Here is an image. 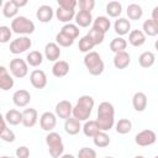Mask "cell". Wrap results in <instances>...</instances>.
I'll return each mask as SVG.
<instances>
[{"instance_id": "6da1fadb", "label": "cell", "mask_w": 158, "mask_h": 158, "mask_svg": "<svg viewBox=\"0 0 158 158\" xmlns=\"http://www.w3.org/2000/svg\"><path fill=\"white\" fill-rule=\"evenodd\" d=\"M99 125L100 131H109L115 125V109L109 101H102L98 107V117L95 120Z\"/></svg>"}, {"instance_id": "7a4b0ae2", "label": "cell", "mask_w": 158, "mask_h": 158, "mask_svg": "<svg viewBox=\"0 0 158 158\" xmlns=\"http://www.w3.org/2000/svg\"><path fill=\"white\" fill-rule=\"evenodd\" d=\"M94 104L95 101L90 95H81L78 99L77 104L73 106L72 116L78 121H88V118L93 112Z\"/></svg>"}, {"instance_id": "3957f363", "label": "cell", "mask_w": 158, "mask_h": 158, "mask_svg": "<svg viewBox=\"0 0 158 158\" xmlns=\"http://www.w3.org/2000/svg\"><path fill=\"white\" fill-rule=\"evenodd\" d=\"M84 65L88 69V72L94 77L100 75L104 72V68H105L104 62L101 59V56L95 51L85 53V56H84Z\"/></svg>"}, {"instance_id": "277c9868", "label": "cell", "mask_w": 158, "mask_h": 158, "mask_svg": "<svg viewBox=\"0 0 158 158\" xmlns=\"http://www.w3.org/2000/svg\"><path fill=\"white\" fill-rule=\"evenodd\" d=\"M46 144L48 147V152L52 158H59L64 153V144L62 141V136L54 131L47 133Z\"/></svg>"}, {"instance_id": "5b68a950", "label": "cell", "mask_w": 158, "mask_h": 158, "mask_svg": "<svg viewBox=\"0 0 158 158\" xmlns=\"http://www.w3.org/2000/svg\"><path fill=\"white\" fill-rule=\"evenodd\" d=\"M11 31L17 33V35H31L35 32V23L33 21H31L30 19H27L26 16H16L15 19H12L11 21Z\"/></svg>"}, {"instance_id": "8992f818", "label": "cell", "mask_w": 158, "mask_h": 158, "mask_svg": "<svg viewBox=\"0 0 158 158\" xmlns=\"http://www.w3.org/2000/svg\"><path fill=\"white\" fill-rule=\"evenodd\" d=\"M32 46V41L30 40V37L27 36H20L15 40H12L10 42V52L12 54H21L23 52H26L27 49H30Z\"/></svg>"}, {"instance_id": "52a82bcc", "label": "cell", "mask_w": 158, "mask_h": 158, "mask_svg": "<svg viewBox=\"0 0 158 158\" xmlns=\"http://www.w3.org/2000/svg\"><path fill=\"white\" fill-rule=\"evenodd\" d=\"M10 73L15 78H25L28 74V64L22 58H14L10 62Z\"/></svg>"}, {"instance_id": "ba28073f", "label": "cell", "mask_w": 158, "mask_h": 158, "mask_svg": "<svg viewBox=\"0 0 158 158\" xmlns=\"http://www.w3.org/2000/svg\"><path fill=\"white\" fill-rule=\"evenodd\" d=\"M157 141V135L153 130H142L135 136V143L139 147H147L154 144Z\"/></svg>"}, {"instance_id": "9c48e42d", "label": "cell", "mask_w": 158, "mask_h": 158, "mask_svg": "<svg viewBox=\"0 0 158 158\" xmlns=\"http://www.w3.org/2000/svg\"><path fill=\"white\" fill-rule=\"evenodd\" d=\"M57 125V116L51 111H46L40 117V126L43 131L52 132Z\"/></svg>"}, {"instance_id": "30bf717a", "label": "cell", "mask_w": 158, "mask_h": 158, "mask_svg": "<svg viewBox=\"0 0 158 158\" xmlns=\"http://www.w3.org/2000/svg\"><path fill=\"white\" fill-rule=\"evenodd\" d=\"M72 111H73V105L68 100H60L59 102H57L56 109H54L56 116L63 120L69 118L72 116Z\"/></svg>"}, {"instance_id": "8fae6325", "label": "cell", "mask_w": 158, "mask_h": 158, "mask_svg": "<svg viewBox=\"0 0 158 158\" xmlns=\"http://www.w3.org/2000/svg\"><path fill=\"white\" fill-rule=\"evenodd\" d=\"M30 81L33 88L36 89H43L47 85V75L41 69H35L30 74Z\"/></svg>"}, {"instance_id": "7c38bea8", "label": "cell", "mask_w": 158, "mask_h": 158, "mask_svg": "<svg viewBox=\"0 0 158 158\" xmlns=\"http://www.w3.org/2000/svg\"><path fill=\"white\" fill-rule=\"evenodd\" d=\"M30 101H31V94L25 89L16 90L12 94V102L17 107H26L30 104Z\"/></svg>"}, {"instance_id": "4fadbf2b", "label": "cell", "mask_w": 158, "mask_h": 158, "mask_svg": "<svg viewBox=\"0 0 158 158\" xmlns=\"http://www.w3.org/2000/svg\"><path fill=\"white\" fill-rule=\"evenodd\" d=\"M22 125L27 128L30 127H33L36 123H37V120H38V114H37V110L33 109V107H28V109H25L22 112Z\"/></svg>"}, {"instance_id": "5bb4252c", "label": "cell", "mask_w": 158, "mask_h": 158, "mask_svg": "<svg viewBox=\"0 0 158 158\" xmlns=\"http://www.w3.org/2000/svg\"><path fill=\"white\" fill-rule=\"evenodd\" d=\"M14 78L6 69V67L0 65V89L4 91H7L14 88Z\"/></svg>"}, {"instance_id": "9a60e30c", "label": "cell", "mask_w": 158, "mask_h": 158, "mask_svg": "<svg viewBox=\"0 0 158 158\" xmlns=\"http://www.w3.org/2000/svg\"><path fill=\"white\" fill-rule=\"evenodd\" d=\"M60 47L56 42H49L44 46V57L49 62H57L60 57Z\"/></svg>"}, {"instance_id": "2e32d148", "label": "cell", "mask_w": 158, "mask_h": 158, "mask_svg": "<svg viewBox=\"0 0 158 158\" xmlns=\"http://www.w3.org/2000/svg\"><path fill=\"white\" fill-rule=\"evenodd\" d=\"M53 15H54L53 9H52V6H49V5H41V6L37 9V11H36V17H37V20H38L40 22H43V23L51 22V20L53 19Z\"/></svg>"}, {"instance_id": "e0dca14e", "label": "cell", "mask_w": 158, "mask_h": 158, "mask_svg": "<svg viewBox=\"0 0 158 158\" xmlns=\"http://www.w3.org/2000/svg\"><path fill=\"white\" fill-rule=\"evenodd\" d=\"M147 102H148V100H147V95L144 93L137 91V93L133 94V96H132V106L137 112L144 111L146 107H147Z\"/></svg>"}, {"instance_id": "ac0fdd59", "label": "cell", "mask_w": 158, "mask_h": 158, "mask_svg": "<svg viewBox=\"0 0 158 158\" xmlns=\"http://www.w3.org/2000/svg\"><path fill=\"white\" fill-rule=\"evenodd\" d=\"M131 63V56L128 52L123 51V52H118V53H115V57H114V65L116 69H125L130 65Z\"/></svg>"}, {"instance_id": "d6986e66", "label": "cell", "mask_w": 158, "mask_h": 158, "mask_svg": "<svg viewBox=\"0 0 158 158\" xmlns=\"http://www.w3.org/2000/svg\"><path fill=\"white\" fill-rule=\"evenodd\" d=\"M114 30L118 35V37H122V36L127 35L131 31V22H130V20H127L125 17L117 19L115 21V23H114Z\"/></svg>"}, {"instance_id": "ffe728a7", "label": "cell", "mask_w": 158, "mask_h": 158, "mask_svg": "<svg viewBox=\"0 0 158 158\" xmlns=\"http://www.w3.org/2000/svg\"><path fill=\"white\" fill-rule=\"evenodd\" d=\"M74 20H75V25L78 27H89L93 23L91 12H88V11H80L79 10L78 12H75Z\"/></svg>"}, {"instance_id": "44dd1931", "label": "cell", "mask_w": 158, "mask_h": 158, "mask_svg": "<svg viewBox=\"0 0 158 158\" xmlns=\"http://www.w3.org/2000/svg\"><path fill=\"white\" fill-rule=\"evenodd\" d=\"M81 130V125L80 121H78L77 118H74L73 116H70L69 118L65 120L64 122V131L69 135V136H75L80 132Z\"/></svg>"}, {"instance_id": "7402d4cb", "label": "cell", "mask_w": 158, "mask_h": 158, "mask_svg": "<svg viewBox=\"0 0 158 158\" xmlns=\"http://www.w3.org/2000/svg\"><path fill=\"white\" fill-rule=\"evenodd\" d=\"M69 73V63L65 60H57L52 67V74L56 78H63Z\"/></svg>"}, {"instance_id": "603a6c76", "label": "cell", "mask_w": 158, "mask_h": 158, "mask_svg": "<svg viewBox=\"0 0 158 158\" xmlns=\"http://www.w3.org/2000/svg\"><path fill=\"white\" fill-rule=\"evenodd\" d=\"M146 42V36L141 30H132L128 33V43L133 47H141Z\"/></svg>"}, {"instance_id": "cb8c5ba5", "label": "cell", "mask_w": 158, "mask_h": 158, "mask_svg": "<svg viewBox=\"0 0 158 158\" xmlns=\"http://www.w3.org/2000/svg\"><path fill=\"white\" fill-rule=\"evenodd\" d=\"M110 27H111V22L106 16H98L95 20H93V28L102 32L104 35L110 30Z\"/></svg>"}, {"instance_id": "d4e9b609", "label": "cell", "mask_w": 158, "mask_h": 158, "mask_svg": "<svg viewBox=\"0 0 158 158\" xmlns=\"http://www.w3.org/2000/svg\"><path fill=\"white\" fill-rule=\"evenodd\" d=\"M5 121L6 123L11 125V126H17L22 122V114L16 110V109H10L6 114H5Z\"/></svg>"}, {"instance_id": "484cf974", "label": "cell", "mask_w": 158, "mask_h": 158, "mask_svg": "<svg viewBox=\"0 0 158 158\" xmlns=\"http://www.w3.org/2000/svg\"><path fill=\"white\" fill-rule=\"evenodd\" d=\"M75 16V10H65L62 7H58L56 10V17L58 21L64 22V23H70V21Z\"/></svg>"}, {"instance_id": "4316f807", "label": "cell", "mask_w": 158, "mask_h": 158, "mask_svg": "<svg viewBox=\"0 0 158 158\" xmlns=\"http://www.w3.org/2000/svg\"><path fill=\"white\" fill-rule=\"evenodd\" d=\"M144 36L147 37H154L158 35V23H156L154 21H152L151 19H147L143 25H142V30H141Z\"/></svg>"}, {"instance_id": "83f0119b", "label": "cell", "mask_w": 158, "mask_h": 158, "mask_svg": "<svg viewBox=\"0 0 158 158\" xmlns=\"http://www.w3.org/2000/svg\"><path fill=\"white\" fill-rule=\"evenodd\" d=\"M156 62V56L151 51H146L139 54L138 57V63L142 68H151Z\"/></svg>"}, {"instance_id": "f1b7e54d", "label": "cell", "mask_w": 158, "mask_h": 158, "mask_svg": "<svg viewBox=\"0 0 158 158\" xmlns=\"http://www.w3.org/2000/svg\"><path fill=\"white\" fill-rule=\"evenodd\" d=\"M81 130H83V133L86 136V137H94L99 131V125L95 120H89V121H85V123L81 126Z\"/></svg>"}, {"instance_id": "f546056e", "label": "cell", "mask_w": 158, "mask_h": 158, "mask_svg": "<svg viewBox=\"0 0 158 158\" xmlns=\"http://www.w3.org/2000/svg\"><path fill=\"white\" fill-rule=\"evenodd\" d=\"M43 62V54L40 51H31L26 56V63L31 67H38Z\"/></svg>"}, {"instance_id": "4dcf8cb0", "label": "cell", "mask_w": 158, "mask_h": 158, "mask_svg": "<svg viewBox=\"0 0 158 158\" xmlns=\"http://www.w3.org/2000/svg\"><path fill=\"white\" fill-rule=\"evenodd\" d=\"M93 141H94V144L99 148H105L110 144L111 139L109 137V135L105 132V131H99L94 137H93Z\"/></svg>"}, {"instance_id": "1f68e13d", "label": "cell", "mask_w": 158, "mask_h": 158, "mask_svg": "<svg viewBox=\"0 0 158 158\" xmlns=\"http://www.w3.org/2000/svg\"><path fill=\"white\" fill-rule=\"evenodd\" d=\"M17 12H19V9L14 4V0H9L2 5V15L6 19H15L17 16Z\"/></svg>"}, {"instance_id": "d6a6232c", "label": "cell", "mask_w": 158, "mask_h": 158, "mask_svg": "<svg viewBox=\"0 0 158 158\" xmlns=\"http://www.w3.org/2000/svg\"><path fill=\"white\" fill-rule=\"evenodd\" d=\"M126 14H127V16H128L130 20L136 21V20H139V19L142 17L143 10H142V7H141L138 4H130V5L127 6Z\"/></svg>"}, {"instance_id": "836d02e7", "label": "cell", "mask_w": 158, "mask_h": 158, "mask_svg": "<svg viewBox=\"0 0 158 158\" xmlns=\"http://www.w3.org/2000/svg\"><path fill=\"white\" fill-rule=\"evenodd\" d=\"M115 128H116V132L118 135H127L132 130V122L128 118H120L116 122Z\"/></svg>"}, {"instance_id": "e575fe53", "label": "cell", "mask_w": 158, "mask_h": 158, "mask_svg": "<svg viewBox=\"0 0 158 158\" xmlns=\"http://www.w3.org/2000/svg\"><path fill=\"white\" fill-rule=\"evenodd\" d=\"M122 12V5L118 1H110L106 5V14L109 17H118Z\"/></svg>"}, {"instance_id": "d590c367", "label": "cell", "mask_w": 158, "mask_h": 158, "mask_svg": "<svg viewBox=\"0 0 158 158\" xmlns=\"http://www.w3.org/2000/svg\"><path fill=\"white\" fill-rule=\"evenodd\" d=\"M127 47V41L123 37H115L112 38V41L110 42V49L114 53H118V52H123Z\"/></svg>"}, {"instance_id": "8d00e7d4", "label": "cell", "mask_w": 158, "mask_h": 158, "mask_svg": "<svg viewBox=\"0 0 158 158\" xmlns=\"http://www.w3.org/2000/svg\"><path fill=\"white\" fill-rule=\"evenodd\" d=\"M60 32H63L64 35H67L68 37H70L72 40H75L78 36H79V27L75 25V23H65L62 28H60Z\"/></svg>"}, {"instance_id": "74e56055", "label": "cell", "mask_w": 158, "mask_h": 158, "mask_svg": "<svg viewBox=\"0 0 158 158\" xmlns=\"http://www.w3.org/2000/svg\"><path fill=\"white\" fill-rule=\"evenodd\" d=\"M78 48H79V51L83 52V53H89V52H91V49L94 48V43H93L91 40L85 35L84 37H81V38L79 40Z\"/></svg>"}, {"instance_id": "f35d334b", "label": "cell", "mask_w": 158, "mask_h": 158, "mask_svg": "<svg viewBox=\"0 0 158 158\" xmlns=\"http://www.w3.org/2000/svg\"><path fill=\"white\" fill-rule=\"evenodd\" d=\"M86 36L91 40V42L94 43V46L102 43V42H104V38H105V35H104L102 32H100V31H98V30H95V28H93V27H91L90 31L86 33Z\"/></svg>"}, {"instance_id": "ab89813d", "label": "cell", "mask_w": 158, "mask_h": 158, "mask_svg": "<svg viewBox=\"0 0 158 158\" xmlns=\"http://www.w3.org/2000/svg\"><path fill=\"white\" fill-rule=\"evenodd\" d=\"M56 43L59 47H70L74 43V40H72L70 37H68L67 35H64L63 32H58L56 35Z\"/></svg>"}, {"instance_id": "60d3db41", "label": "cell", "mask_w": 158, "mask_h": 158, "mask_svg": "<svg viewBox=\"0 0 158 158\" xmlns=\"http://www.w3.org/2000/svg\"><path fill=\"white\" fill-rule=\"evenodd\" d=\"M12 31L9 26H0V43H7L11 40Z\"/></svg>"}, {"instance_id": "b9f144b4", "label": "cell", "mask_w": 158, "mask_h": 158, "mask_svg": "<svg viewBox=\"0 0 158 158\" xmlns=\"http://www.w3.org/2000/svg\"><path fill=\"white\" fill-rule=\"evenodd\" d=\"M77 158H96V152L90 147H83L79 149Z\"/></svg>"}, {"instance_id": "7bdbcfd3", "label": "cell", "mask_w": 158, "mask_h": 158, "mask_svg": "<svg viewBox=\"0 0 158 158\" xmlns=\"http://www.w3.org/2000/svg\"><path fill=\"white\" fill-rule=\"evenodd\" d=\"M77 5H79L80 11L91 12V10H93L94 6H95V1H94V0H79Z\"/></svg>"}, {"instance_id": "ee69618b", "label": "cell", "mask_w": 158, "mask_h": 158, "mask_svg": "<svg viewBox=\"0 0 158 158\" xmlns=\"http://www.w3.org/2000/svg\"><path fill=\"white\" fill-rule=\"evenodd\" d=\"M77 4H78L77 0H58V7L65 10H74Z\"/></svg>"}, {"instance_id": "f6af8a7d", "label": "cell", "mask_w": 158, "mask_h": 158, "mask_svg": "<svg viewBox=\"0 0 158 158\" xmlns=\"http://www.w3.org/2000/svg\"><path fill=\"white\" fill-rule=\"evenodd\" d=\"M0 138H1L2 141H5V142L11 143V142H14V141H15L16 136H15V133H14V131H12V130L6 128V130L0 135Z\"/></svg>"}, {"instance_id": "bcb514c9", "label": "cell", "mask_w": 158, "mask_h": 158, "mask_svg": "<svg viewBox=\"0 0 158 158\" xmlns=\"http://www.w3.org/2000/svg\"><path fill=\"white\" fill-rule=\"evenodd\" d=\"M16 158H28L30 157V148L26 146H20L16 148Z\"/></svg>"}, {"instance_id": "7dc6e473", "label": "cell", "mask_w": 158, "mask_h": 158, "mask_svg": "<svg viewBox=\"0 0 158 158\" xmlns=\"http://www.w3.org/2000/svg\"><path fill=\"white\" fill-rule=\"evenodd\" d=\"M7 128L6 126V121H5V117L2 116V114H0V135Z\"/></svg>"}, {"instance_id": "c3c4849f", "label": "cell", "mask_w": 158, "mask_h": 158, "mask_svg": "<svg viewBox=\"0 0 158 158\" xmlns=\"http://www.w3.org/2000/svg\"><path fill=\"white\" fill-rule=\"evenodd\" d=\"M151 20H152V21H154L156 23H158V6H154V7H153Z\"/></svg>"}, {"instance_id": "681fc988", "label": "cell", "mask_w": 158, "mask_h": 158, "mask_svg": "<svg viewBox=\"0 0 158 158\" xmlns=\"http://www.w3.org/2000/svg\"><path fill=\"white\" fill-rule=\"evenodd\" d=\"M14 4L17 6V9H20V7L26 6V5L28 4V1H27V0H14Z\"/></svg>"}, {"instance_id": "f907efd6", "label": "cell", "mask_w": 158, "mask_h": 158, "mask_svg": "<svg viewBox=\"0 0 158 158\" xmlns=\"http://www.w3.org/2000/svg\"><path fill=\"white\" fill-rule=\"evenodd\" d=\"M59 158H75L73 154H70V153H63Z\"/></svg>"}, {"instance_id": "816d5d0a", "label": "cell", "mask_w": 158, "mask_h": 158, "mask_svg": "<svg viewBox=\"0 0 158 158\" xmlns=\"http://www.w3.org/2000/svg\"><path fill=\"white\" fill-rule=\"evenodd\" d=\"M0 158H16V157H11V156H2Z\"/></svg>"}, {"instance_id": "f5cc1de1", "label": "cell", "mask_w": 158, "mask_h": 158, "mask_svg": "<svg viewBox=\"0 0 158 158\" xmlns=\"http://www.w3.org/2000/svg\"><path fill=\"white\" fill-rule=\"evenodd\" d=\"M133 158H144L143 156H136V157H133Z\"/></svg>"}, {"instance_id": "db71d44e", "label": "cell", "mask_w": 158, "mask_h": 158, "mask_svg": "<svg viewBox=\"0 0 158 158\" xmlns=\"http://www.w3.org/2000/svg\"><path fill=\"white\" fill-rule=\"evenodd\" d=\"M2 5H4V2H2V0H0V7H2Z\"/></svg>"}, {"instance_id": "11a10c76", "label": "cell", "mask_w": 158, "mask_h": 158, "mask_svg": "<svg viewBox=\"0 0 158 158\" xmlns=\"http://www.w3.org/2000/svg\"><path fill=\"white\" fill-rule=\"evenodd\" d=\"M104 158H114V157H110V156H107V157H104Z\"/></svg>"}, {"instance_id": "9f6ffc18", "label": "cell", "mask_w": 158, "mask_h": 158, "mask_svg": "<svg viewBox=\"0 0 158 158\" xmlns=\"http://www.w3.org/2000/svg\"><path fill=\"white\" fill-rule=\"evenodd\" d=\"M154 158H158V157H157V156H156V157H154Z\"/></svg>"}]
</instances>
